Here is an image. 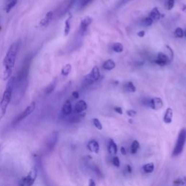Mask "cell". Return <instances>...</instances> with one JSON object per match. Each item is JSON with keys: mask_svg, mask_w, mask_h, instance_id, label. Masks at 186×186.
<instances>
[{"mask_svg": "<svg viewBox=\"0 0 186 186\" xmlns=\"http://www.w3.org/2000/svg\"><path fill=\"white\" fill-rule=\"evenodd\" d=\"M29 60L24 62L23 67L15 77V84L12 95V101L14 104H18L24 96L28 85Z\"/></svg>", "mask_w": 186, "mask_h": 186, "instance_id": "1", "label": "cell"}, {"mask_svg": "<svg viewBox=\"0 0 186 186\" xmlns=\"http://www.w3.org/2000/svg\"><path fill=\"white\" fill-rule=\"evenodd\" d=\"M14 84L15 76L10 77L7 82L6 88H5V92L2 95L1 101H0V121L2 120L6 114L8 106L12 100V95L13 87H14Z\"/></svg>", "mask_w": 186, "mask_h": 186, "instance_id": "2", "label": "cell"}, {"mask_svg": "<svg viewBox=\"0 0 186 186\" xmlns=\"http://www.w3.org/2000/svg\"><path fill=\"white\" fill-rule=\"evenodd\" d=\"M20 44L19 42H15L8 49L7 52L3 60V66L5 70H12L16 64V57L18 52Z\"/></svg>", "mask_w": 186, "mask_h": 186, "instance_id": "3", "label": "cell"}, {"mask_svg": "<svg viewBox=\"0 0 186 186\" xmlns=\"http://www.w3.org/2000/svg\"><path fill=\"white\" fill-rule=\"evenodd\" d=\"M186 143V128H183L179 132L177 141L172 151V156L177 157L183 153Z\"/></svg>", "mask_w": 186, "mask_h": 186, "instance_id": "4", "label": "cell"}, {"mask_svg": "<svg viewBox=\"0 0 186 186\" xmlns=\"http://www.w3.org/2000/svg\"><path fill=\"white\" fill-rule=\"evenodd\" d=\"M37 173H38V169L37 166H34L31 169L29 173L21 179L20 186H33L37 179Z\"/></svg>", "mask_w": 186, "mask_h": 186, "instance_id": "5", "label": "cell"}, {"mask_svg": "<svg viewBox=\"0 0 186 186\" xmlns=\"http://www.w3.org/2000/svg\"><path fill=\"white\" fill-rule=\"evenodd\" d=\"M36 108V103L35 102H32L30 105H28L26 108H25L24 111L23 112L20 113L17 117L14 119L13 121V124H17L20 123V122H22L23 120H24L25 118H27L28 116L31 115L34 111Z\"/></svg>", "mask_w": 186, "mask_h": 186, "instance_id": "6", "label": "cell"}, {"mask_svg": "<svg viewBox=\"0 0 186 186\" xmlns=\"http://www.w3.org/2000/svg\"><path fill=\"white\" fill-rule=\"evenodd\" d=\"M58 139L59 135L57 132H52V134L48 137L46 143V149L49 151V152H50V151H52V150L54 149V148L57 145V142H58Z\"/></svg>", "mask_w": 186, "mask_h": 186, "instance_id": "7", "label": "cell"}, {"mask_svg": "<svg viewBox=\"0 0 186 186\" xmlns=\"http://www.w3.org/2000/svg\"><path fill=\"white\" fill-rule=\"evenodd\" d=\"M147 106L150 107L151 109L158 111V110H160L163 108L164 103L162 98L156 97L154 98H151V100H148L147 101Z\"/></svg>", "mask_w": 186, "mask_h": 186, "instance_id": "8", "label": "cell"}, {"mask_svg": "<svg viewBox=\"0 0 186 186\" xmlns=\"http://www.w3.org/2000/svg\"><path fill=\"white\" fill-rule=\"evenodd\" d=\"M92 18L89 16H87V17H85L82 19L80 23V28H79V32H80L81 35H84L87 32L88 27L92 23Z\"/></svg>", "mask_w": 186, "mask_h": 186, "instance_id": "9", "label": "cell"}, {"mask_svg": "<svg viewBox=\"0 0 186 186\" xmlns=\"http://www.w3.org/2000/svg\"><path fill=\"white\" fill-rule=\"evenodd\" d=\"M154 63L156 65H158V66H165L169 64L170 62H169V58L167 57V56H166L163 52H159L158 54H157L156 60H154Z\"/></svg>", "mask_w": 186, "mask_h": 186, "instance_id": "10", "label": "cell"}, {"mask_svg": "<svg viewBox=\"0 0 186 186\" xmlns=\"http://www.w3.org/2000/svg\"><path fill=\"white\" fill-rule=\"evenodd\" d=\"M87 109V103L85 100H80L76 103L75 107H74V112L78 114H82Z\"/></svg>", "mask_w": 186, "mask_h": 186, "instance_id": "11", "label": "cell"}, {"mask_svg": "<svg viewBox=\"0 0 186 186\" xmlns=\"http://www.w3.org/2000/svg\"><path fill=\"white\" fill-rule=\"evenodd\" d=\"M52 18H53V12L52 11H49V12H47V14L45 15V17L42 19V20L39 23V26L42 28H45V27H47L49 23H51L52 20Z\"/></svg>", "mask_w": 186, "mask_h": 186, "instance_id": "12", "label": "cell"}, {"mask_svg": "<svg viewBox=\"0 0 186 186\" xmlns=\"http://www.w3.org/2000/svg\"><path fill=\"white\" fill-rule=\"evenodd\" d=\"M87 147L89 151L95 153V154H97L99 152V150H100V145H99L98 142L95 140H89L88 142Z\"/></svg>", "mask_w": 186, "mask_h": 186, "instance_id": "13", "label": "cell"}, {"mask_svg": "<svg viewBox=\"0 0 186 186\" xmlns=\"http://www.w3.org/2000/svg\"><path fill=\"white\" fill-rule=\"evenodd\" d=\"M62 114L64 116H69L72 112V105L70 100H66L63 104L61 110Z\"/></svg>", "mask_w": 186, "mask_h": 186, "instance_id": "14", "label": "cell"}, {"mask_svg": "<svg viewBox=\"0 0 186 186\" xmlns=\"http://www.w3.org/2000/svg\"><path fill=\"white\" fill-rule=\"evenodd\" d=\"M172 118H173V110L171 108H167L164 115V122L165 124H171L172 122Z\"/></svg>", "mask_w": 186, "mask_h": 186, "instance_id": "15", "label": "cell"}, {"mask_svg": "<svg viewBox=\"0 0 186 186\" xmlns=\"http://www.w3.org/2000/svg\"><path fill=\"white\" fill-rule=\"evenodd\" d=\"M108 150L109 154L112 156L116 155V154H117V152H118V147H117L116 143L112 139H110L109 140Z\"/></svg>", "mask_w": 186, "mask_h": 186, "instance_id": "16", "label": "cell"}, {"mask_svg": "<svg viewBox=\"0 0 186 186\" xmlns=\"http://www.w3.org/2000/svg\"><path fill=\"white\" fill-rule=\"evenodd\" d=\"M116 67V63L112 59H108L106 60L103 64V68L106 71H111Z\"/></svg>", "mask_w": 186, "mask_h": 186, "instance_id": "17", "label": "cell"}, {"mask_svg": "<svg viewBox=\"0 0 186 186\" xmlns=\"http://www.w3.org/2000/svg\"><path fill=\"white\" fill-rule=\"evenodd\" d=\"M161 16H162V14H161L160 11L158 7H156L153 8L150 12L149 17H151L154 20H158L161 18Z\"/></svg>", "mask_w": 186, "mask_h": 186, "instance_id": "18", "label": "cell"}, {"mask_svg": "<svg viewBox=\"0 0 186 186\" xmlns=\"http://www.w3.org/2000/svg\"><path fill=\"white\" fill-rule=\"evenodd\" d=\"M164 51L163 52L166 55V56H167V57L169 58V62L171 63V62L173 60V58H174V52H173L172 48L167 45H164Z\"/></svg>", "mask_w": 186, "mask_h": 186, "instance_id": "19", "label": "cell"}, {"mask_svg": "<svg viewBox=\"0 0 186 186\" xmlns=\"http://www.w3.org/2000/svg\"><path fill=\"white\" fill-rule=\"evenodd\" d=\"M57 78H54V79L51 82V83L46 87V89H45V93H46L47 95L51 94V93L54 91V89H55L56 86H57Z\"/></svg>", "mask_w": 186, "mask_h": 186, "instance_id": "20", "label": "cell"}, {"mask_svg": "<svg viewBox=\"0 0 186 186\" xmlns=\"http://www.w3.org/2000/svg\"><path fill=\"white\" fill-rule=\"evenodd\" d=\"M17 2L18 0H7L6 5H5V12H6L7 13H9V12L14 8V7L16 6Z\"/></svg>", "mask_w": 186, "mask_h": 186, "instance_id": "21", "label": "cell"}, {"mask_svg": "<svg viewBox=\"0 0 186 186\" xmlns=\"http://www.w3.org/2000/svg\"><path fill=\"white\" fill-rule=\"evenodd\" d=\"M91 75H92V76L93 77V78H94L95 82H96V81H98L99 78H100V70H99L98 67L97 66H94L93 68H92V71H91Z\"/></svg>", "mask_w": 186, "mask_h": 186, "instance_id": "22", "label": "cell"}, {"mask_svg": "<svg viewBox=\"0 0 186 186\" xmlns=\"http://www.w3.org/2000/svg\"><path fill=\"white\" fill-rule=\"evenodd\" d=\"M71 16L68 17V18L66 20L65 22V27H64V36L66 37L69 34L70 31H71Z\"/></svg>", "mask_w": 186, "mask_h": 186, "instance_id": "23", "label": "cell"}, {"mask_svg": "<svg viewBox=\"0 0 186 186\" xmlns=\"http://www.w3.org/2000/svg\"><path fill=\"white\" fill-rule=\"evenodd\" d=\"M71 69H72V66L70 63H67L61 69V74L63 76H67L69 75V74L71 73Z\"/></svg>", "mask_w": 186, "mask_h": 186, "instance_id": "24", "label": "cell"}, {"mask_svg": "<svg viewBox=\"0 0 186 186\" xmlns=\"http://www.w3.org/2000/svg\"><path fill=\"white\" fill-rule=\"evenodd\" d=\"M154 168H155V166H154V163H148L143 166V170L147 174H149V173H152L154 172Z\"/></svg>", "mask_w": 186, "mask_h": 186, "instance_id": "25", "label": "cell"}, {"mask_svg": "<svg viewBox=\"0 0 186 186\" xmlns=\"http://www.w3.org/2000/svg\"><path fill=\"white\" fill-rule=\"evenodd\" d=\"M124 89L128 92H135L136 87L132 82H128L125 84Z\"/></svg>", "mask_w": 186, "mask_h": 186, "instance_id": "26", "label": "cell"}, {"mask_svg": "<svg viewBox=\"0 0 186 186\" xmlns=\"http://www.w3.org/2000/svg\"><path fill=\"white\" fill-rule=\"evenodd\" d=\"M174 186H186V177L183 176L174 181Z\"/></svg>", "mask_w": 186, "mask_h": 186, "instance_id": "27", "label": "cell"}, {"mask_svg": "<svg viewBox=\"0 0 186 186\" xmlns=\"http://www.w3.org/2000/svg\"><path fill=\"white\" fill-rule=\"evenodd\" d=\"M139 148H140V143H139V142L137 140H134V141L132 142V145H131V153L132 154H137Z\"/></svg>", "mask_w": 186, "mask_h": 186, "instance_id": "28", "label": "cell"}, {"mask_svg": "<svg viewBox=\"0 0 186 186\" xmlns=\"http://www.w3.org/2000/svg\"><path fill=\"white\" fill-rule=\"evenodd\" d=\"M113 50L116 53H121L124 51V46L120 42H116L113 45Z\"/></svg>", "mask_w": 186, "mask_h": 186, "instance_id": "29", "label": "cell"}, {"mask_svg": "<svg viewBox=\"0 0 186 186\" xmlns=\"http://www.w3.org/2000/svg\"><path fill=\"white\" fill-rule=\"evenodd\" d=\"M92 124H93V125L95 126V127L98 129V130H102V129H103V125H102L101 122H100V120H99L98 118H93V119H92Z\"/></svg>", "mask_w": 186, "mask_h": 186, "instance_id": "30", "label": "cell"}, {"mask_svg": "<svg viewBox=\"0 0 186 186\" xmlns=\"http://www.w3.org/2000/svg\"><path fill=\"white\" fill-rule=\"evenodd\" d=\"M175 36L177 38H183V37H184V31H183V28H180V27L176 28L175 31Z\"/></svg>", "mask_w": 186, "mask_h": 186, "instance_id": "31", "label": "cell"}, {"mask_svg": "<svg viewBox=\"0 0 186 186\" xmlns=\"http://www.w3.org/2000/svg\"><path fill=\"white\" fill-rule=\"evenodd\" d=\"M175 0H168L167 2H166V9L168 10L172 9L175 7Z\"/></svg>", "mask_w": 186, "mask_h": 186, "instance_id": "32", "label": "cell"}, {"mask_svg": "<svg viewBox=\"0 0 186 186\" xmlns=\"http://www.w3.org/2000/svg\"><path fill=\"white\" fill-rule=\"evenodd\" d=\"M85 81H86V82L88 85H92V84H93L95 82L94 78L92 76L91 74H87V75L85 76Z\"/></svg>", "mask_w": 186, "mask_h": 186, "instance_id": "33", "label": "cell"}, {"mask_svg": "<svg viewBox=\"0 0 186 186\" xmlns=\"http://www.w3.org/2000/svg\"><path fill=\"white\" fill-rule=\"evenodd\" d=\"M154 23V20L151 17H147L144 19V25L145 26H151Z\"/></svg>", "mask_w": 186, "mask_h": 186, "instance_id": "34", "label": "cell"}, {"mask_svg": "<svg viewBox=\"0 0 186 186\" xmlns=\"http://www.w3.org/2000/svg\"><path fill=\"white\" fill-rule=\"evenodd\" d=\"M112 163L116 167H119L120 166V160L118 156H114L112 158Z\"/></svg>", "mask_w": 186, "mask_h": 186, "instance_id": "35", "label": "cell"}, {"mask_svg": "<svg viewBox=\"0 0 186 186\" xmlns=\"http://www.w3.org/2000/svg\"><path fill=\"white\" fill-rule=\"evenodd\" d=\"M126 114H127V116H129V117L132 118V117H135L136 115H137V111H135V110L129 109L126 111Z\"/></svg>", "mask_w": 186, "mask_h": 186, "instance_id": "36", "label": "cell"}, {"mask_svg": "<svg viewBox=\"0 0 186 186\" xmlns=\"http://www.w3.org/2000/svg\"><path fill=\"white\" fill-rule=\"evenodd\" d=\"M92 1L93 0H82V2H81V7H85L88 5H89Z\"/></svg>", "mask_w": 186, "mask_h": 186, "instance_id": "37", "label": "cell"}, {"mask_svg": "<svg viewBox=\"0 0 186 186\" xmlns=\"http://www.w3.org/2000/svg\"><path fill=\"white\" fill-rule=\"evenodd\" d=\"M114 110L115 111V112L117 113V114H120V115H122V114H123V110H122V108H121V107L116 106V107H114Z\"/></svg>", "mask_w": 186, "mask_h": 186, "instance_id": "38", "label": "cell"}, {"mask_svg": "<svg viewBox=\"0 0 186 186\" xmlns=\"http://www.w3.org/2000/svg\"><path fill=\"white\" fill-rule=\"evenodd\" d=\"M72 97L74 99H78L79 97V93L78 91H74L72 92Z\"/></svg>", "mask_w": 186, "mask_h": 186, "instance_id": "39", "label": "cell"}, {"mask_svg": "<svg viewBox=\"0 0 186 186\" xmlns=\"http://www.w3.org/2000/svg\"><path fill=\"white\" fill-rule=\"evenodd\" d=\"M137 37H140V38H143V37H144L145 35V31H140L139 32H137Z\"/></svg>", "mask_w": 186, "mask_h": 186, "instance_id": "40", "label": "cell"}, {"mask_svg": "<svg viewBox=\"0 0 186 186\" xmlns=\"http://www.w3.org/2000/svg\"><path fill=\"white\" fill-rule=\"evenodd\" d=\"M88 186H96L95 182L94 181L93 179H89V183H88Z\"/></svg>", "mask_w": 186, "mask_h": 186, "instance_id": "41", "label": "cell"}, {"mask_svg": "<svg viewBox=\"0 0 186 186\" xmlns=\"http://www.w3.org/2000/svg\"><path fill=\"white\" fill-rule=\"evenodd\" d=\"M126 171H127V172L129 173V174L132 173V167H131V166H129V165H126Z\"/></svg>", "mask_w": 186, "mask_h": 186, "instance_id": "42", "label": "cell"}, {"mask_svg": "<svg viewBox=\"0 0 186 186\" xmlns=\"http://www.w3.org/2000/svg\"><path fill=\"white\" fill-rule=\"evenodd\" d=\"M121 153H122V155L125 156L126 154V149H125V148H124V147H122L121 148Z\"/></svg>", "mask_w": 186, "mask_h": 186, "instance_id": "43", "label": "cell"}, {"mask_svg": "<svg viewBox=\"0 0 186 186\" xmlns=\"http://www.w3.org/2000/svg\"><path fill=\"white\" fill-rule=\"evenodd\" d=\"M182 10H183L185 13H186V5H183V7H182Z\"/></svg>", "mask_w": 186, "mask_h": 186, "instance_id": "44", "label": "cell"}, {"mask_svg": "<svg viewBox=\"0 0 186 186\" xmlns=\"http://www.w3.org/2000/svg\"><path fill=\"white\" fill-rule=\"evenodd\" d=\"M184 36L186 37V29L184 31Z\"/></svg>", "mask_w": 186, "mask_h": 186, "instance_id": "45", "label": "cell"}, {"mask_svg": "<svg viewBox=\"0 0 186 186\" xmlns=\"http://www.w3.org/2000/svg\"><path fill=\"white\" fill-rule=\"evenodd\" d=\"M0 148H1V145H0Z\"/></svg>", "mask_w": 186, "mask_h": 186, "instance_id": "46", "label": "cell"}]
</instances>
